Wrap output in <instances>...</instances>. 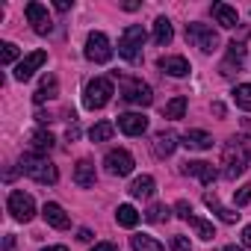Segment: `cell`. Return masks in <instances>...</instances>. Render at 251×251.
Here are the masks:
<instances>
[{
	"instance_id": "4",
	"label": "cell",
	"mask_w": 251,
	"mask_h": 251,
	"mask_svg": "<svg viewBox=\"0 0 251 251\" xmlns=\"http://www.w3.org/2000/svg\"><path fill=\"white\" fill-rule=\"evenodd\" d=\"M109 98H112V80H106V77H95V80L86 83V92H83V103H86V109H100V106L109 103Z\"/></svg>"
},
{
	"instance_id": "31",
	"label": "cell",
	"mask_w": 251,
	"mask_h": 251,
	"mask_svg": "<svg viewBox=\"0 0 251 251\" xmlns=\"http://www.w3.org/2000/svg\"><path fill=\"white\" fill-rule=\"evenodd\" d=\"M233 100H236V106H242V109L251 112V83H239L233 89Z\"/></svg>"
},
{
	"instance_id": "30",
	"label": "cell",
	"mask_w": 251,
	"mask_h": 251,
	"mask_svg": "<svg viewBox=\"0 0 251 251\" xmlns=\"http://www.w3.org/2000/svg\"><path fill=\"white\" fill-rule=\"evenodd\" d=\"M183 112H186V98H183V95L172 98V100L166 103V109H163L166 118H183Z\"/></svg>"
},
{
	"instance_id": "25",
	"label": "cell",
	"mask_w": 251,
	"mask_h": 251,
	"mask_svg": "<svg viewBox=\"0 0 251 251\" xmlns=\"http://www.w3.org/2000/svg\"><path fill=\"white\" fill-rule=\"evenodd\" d=\"M154 189H157V183H154V177L151 175H142V177H136L133 183H130V195L133 198H151L154 195Z\"/></svg>"
},
{
	"instance_id": "14",
	"label": "cell",
	"mask_w": 251,
	"mask_h": 251,
	"mask_svg": "<svg viewBox=\"0 0 251 251\" xmlns=\"http://www.w3.org/2000/svg\"><path fill=\"white\" fill-rule=\"evenodd\" d=\"M183 175H192V177H198L204 186H207V183H213V180L219 177L216 166H213V163H204V160H189V163H183Z\"/></svg>"
},
{
	"instance_id": "20",
	"label": "cell",
	"mask_w": 251,
	"mask_h": 251,
	"mask_svg": "<svg viewBox=\"0 0 251 251\" xmlns=\"http://www.w3.org/2000/svg\"><path fill=\"white\" fill-rule=\"evenodd\" d=\"M204 204H207V207L222 219V222H227V225H233V222L239 219V213H236V210H230V207H225V204H219V198H216L213 192H207V195H204Z\"/></svg>"
},
{
	"instance_id": "7",
	"label": "cell",
	"mask_w": 251,
	"mask_h": 251,
	"mask_svg": "<svg viewBox=\"0 0 251 251\" xmlns=\"http://www.w3.org/2000/svg\"><path fill=\"white\" fill-rule=\"evenodd\" d=\"M6 207H9L12 219H18V222H30V219L36 216V201H33V195H27V192H21V189L9 192Z\"/></svg>"
},
{
	"instance_id": "15",
	"label": "cell",
	"mask_w": 251,
	"mask_h": 251,
	"mask_svg": "<svg viewBox=\"0 0 251 251\" xmlns=\"http://www.w3.org/2000/svg\"><path fill=\"white\" fill-rule=\"evenodd\" d=\"M42 216H45V222H48L50 227H56V230H65V227L71 225L68 213H65L59 204H53V201H48V204L42 207Z\"/></svg>"
},
{
	"instance_id": "34",
	"label": "cell",
	"mask_w": 251,
	"mask_h": 251,
	"mask_svg": "<svg viewBox=\"0 0 251 251\" xmlns=\"http://www.w3.org/2000/svg\"><path fill=\"white\" fill-rule=\"evenodd\" d=\"M251 201V183H242L239 189H233V204L236 207H245Z\"/></svg>"
},
{
	"instance_id": "6",
	"label": "cell",
	"mask_w": 251,
	"mask_h": 251,
	"mask_svg": "<svg viewBox=\"0 0 251 251\" xmlns=\"http://www.w3.org/2000/svg\"><path fill=\"white\" fill-rule=\"evenodd\" d=\"M121 98L127 100V103H133V106H151L154 92H151V86L142 83V80L124 77V80H121Z\"/></svg>"
},
{
	"instance_id": "21",
	"label": "cell",
	"mask_w": 251,
	"mask_h": 251,
	"mask_svg": "<svg viewBox=\"0 0 251 251\" xmlns=\"http://www.w3.org/2000/svg\"><path fill=\"white\" fill-rule=\"evenodd\" d=\"M30 148H33V154L48 157V154L53 151V136H50L48 130H33V136H30Z\"/></svg>"
},
{
	"instance_id": "5",
	"label": "cell",
	"mask_w": 251,
	"mask_h": 251,
	"mask_svg": "<svg viewBox=\"0 0 251 251\" xmlns=\"http://www.w3.org/2000/svg\"><path fill=\"white\" fill-rule=\"evenodd\" d=\"M186 42H192L198 50H204V53H213L216 48H219V33L213 30V27H207V24H198V21H192V24H186Z\"/></svg>"
},
{
	"instance_id": "22",
	"label": "cell",
	"mask_w": 251,
	"mask_h": 251,
	"mask_svg": "<svg viewBox=\"0 0 251 251\" xmlns=\"http://www.w3.org/2000/svg\"><path fill=\"white\" fill-rule=\"evenodd\" d=\"M175 148H177V136H175L172 130L157 133V139H154V151H157V157H172Z\"/></svg>"
},
{
	"instance_id": "32",
	"label": "cell",
	"mask_w": 251,
	"mask_h": 251,
	"mask_svg": "<svg viewBox=\"0 0 251 251\" xmlns=\"http://www.w3.org/2000/svg\"><path fill=\"white\" fill-rule=\"evenodd\" d=\"M169 213H172V210H169L166 204H151V207L145 210V222H151V225H154V222H166Z\"/></svg>"
},
{
	"instance_id": "8",
	"label": "cell",
	"mask_w": 251,
	"mask_h": 251,
	"mask_svg": "<svg viewBox=\"0 0 251 251\" xmlns=\"http://www.w3.org/2000/svg\"><path fill=\"white\" fill-rule=\"evenodd\" d=\"M86 59L98 62V65H103V62L112 59V45H109V39L103 33H92L86 39Z\"/></svg>"
},
{
	"instance_id": "33",
	"label": "cell",
	"mask_w": 251,
	"mask_h": 251,
	"mask_svg": "<svg viewBox=\"0 0 251 251\" xmlns=\"http://www.w3.org/2000/svg\"><path fill=\"white\" fill-rule=\"evenodd\" d=\"M15 59H18V45L3 42V45H0V65H12Z\"/></svg>"
},
{
	"instance_id": "12",
	"label": "cell",
	"mask_w": 251,
	"mask_h": 251,
	"mask_svg": "<svg viewBox=\"0 0 251 251\" xmlns=\"http://www.w3.org/2000/svg\"><path fill=\"white\" fill-rule=\"evenodd\" d=\"M242 62H245V45L242 42H230L227 45V56L222 62V74L225 77H233L242 71Z\"/></svg>"
},
{
	"instance_id": "40",
	"label": "cell",
	"mask_w": 251,
	"mask_h": 251,
	"mask_svg": "<svg viewBox=\"0 0 251 251\" xmlns=\"http://www.w3.org/2000/svg\"><path fill=\"white\" fill-rule=\"evenodd\" d=\"M242 242H245V248H251V225L242 230Z\"/></svg>"
},
{
	"instance_id": "35",
	"label": "cell",
	"mask_w": 251,
	"mask_h": 251,
	"mask_svg": "<svg viewBox=\"0 0 251 251\" xmlns=\"http://www.w3.org/2000/svg\"><path fill=\"white\" fill-rule=\"evenodd\" d=\"M172 251H192V245H189V239L186 236H172Z\"/></svg>"
},
{
	"instance_id": "11",
	"label": "cell",
	"mask_w": 251,
	"mask_h": 251,
	"mask_svg": "<svg viewBox=\"0 0 251 251\" xmlns=\"http://www.w3.org/2000/svg\"><path fill=\"white\" fill-rule=\"evenodd\" d=\"M45 62H48V53H45V50H33V53H27V56L15 65V80H21V83H24V80H30V77H33Z\"/></svg>"
},
{
	"instance_id": "3",
	"label": "cell",
	"mask_w": 251,
	"mask_h": 251,
	"mask_svg": "<svg viewBox=\"0 0 251 251\" xmlns=\"http://www.w3.org/2000/svg\"><path fill=\"white\" fill-rule=\"evenodd\" d=\"M142 45H145V30L142 24H130L118 39V56H124L130 65L142 62Z\"/></svg>"
},
{
	"instance_id": "29",
	"label": "cell",
	"mask_w": 251,
	"mask_h": 251,
	"mask_svg": "<svg viewBox=\"0 0 251 251\" xmlns=\"http://www.w3.org/2000/svg\"><path fill=\"white\" fill-rule=\"evenodd\" d=\"M112 130H115L112 121H98L95 127L89 130V139H92V142H106V139L112 136Z\"/></svg>"
},
{
	"instance_id": "13",
	"label": "cell",
	"mask_w": 251,
	"mask_h": 251,
	"mask_svg": "<svg viewBox=\"0 0 251 251\" xmlns=\"http://www.w3.org/2000/svg\"><path fill=\"white\" fill-rule=\"evenodd\" d=\"M118 130L127 136H142L148 130V118L142 112H124V115H118Z\"/></svg>"
},
{
	"instance_id": "9",
	"label": "cell",
	"mask_w": 251,
	"mask_h": 251,
	"mask_svg": "<svg viewBox=\"0 0 251 251\" xmlns=\"http://www.w3.org/2000/svg\"><path fill=\"white\" fill-rule=\"evenodd\" d=\"M103 166H106V172L109 175H115V177H127L130 172H133V157H130V151H124V148H115V151H109L106 157H103Z\"/></svg>"
},
{
	"instance_id": "38",
	"label": "cell",
	"mask_w": 251,
	"mask_h": 251,
	"mask_svg": "<svg viewBox=\"0 0 251 251\" xmlns=\"http://www.w3.org/2000/svg\"><path fill=\"white\" fill-rule=\"evenodd\" d=\"M65 136H68V142H74V139L80 136V127H77V124H71V127H68V133H65Z\"/></svg>"
},
{
	"instance_id": "23",
	"label": "cell",
	"mask_w": 251,
	"mask_h": 251,
	"mask_svg": "<svg viewBox=\"0 0 251 251\" xmlns=\"http://www.w3.org/2000/svg\"><path fill=\"white\" fill-rule=\"evenodd\" d=\"M175 39V30H172V21L166 18V15H160L157 21H154V42L160 45V48H166L169 42Z\"/></svg>"
},
{
	"instance_id": "39",
	"label": "cell",
	"mask_w": 251,
	"mask_h": 251,
	"mask_svg": "<svg viewBox=\"0 0 251 251\" xmlns=\"http://www.w3.org/2000/svg\"><path fill=\"white\" fill-rule=\"evenodd\" d=\"M53 6H56V12H68V9H71V3H68V0H56Z\"/></svg>"
},
{
	"instance_id": "24",
	"label": "cell",
	"mask_w": 251,
	"mask_h": 251,
	"mask_svg": "<svg viewBox=\"0 0 251 251\" xmlns=\"http://www.w3.org/2000/svg\"><path fill=\"white\" fill-rule=\"evenodd\" d=\"M56 95H59V83H56L53 74H48V77L42 80V86L36 89L33 100H36V103H45V100H50V98H56Z\"/></svg>"
},
{
	"instance_id": "36",
	"label": "cell",
	"mask_w": 251,
	"mask_h": 251,
	"mask_svg": "<svg viewBox=\"0 0 251 251\" xmlns=\"http://www.w3.org/2000/svg\"><path fill=\"white\" fill-rule=\"evenodd\" d=\"M89 251H118V245H112V242H95Z\"/></svg>"
},
{
	"instance_id": "41",
	"label": "cell",
	"mask_w": 251,
	"mask_h": 251,
	"mask_svg": "<svg viewBox=\"0 0 251 251\" xmlns=\"http://www.w3.org/2000/svg\"><path fill=\"white\" fill-rule=\"evenodd\" d=\"M3 248H6V251H15V236H6V239H3Z\"/></svg>"
},
{
	"instance_id": "18",
	"label": "cell",
	"mask_w": 251,
	"mask_h": 251,
	"mask_svg": "<svg viewBox=\"0 0 251 251\" xmlns=\"http://www.w3.org/2000/svg\"><path fill=\"white\" fill-rule=\"evenodd\" d=\"M95 180H98L95 163H92V160H80V163L74 166V183L83 186V189H89V186H95Z\"/></svg>"
},
{
	"instance_id": "27",
	"label": "cell",
	"mask_w": 251,
	"mask_h": 251,
	"mask_svg": "<svg viewBox=\"0 0 251 251\" xmlns=\"http://www.w3.org/2000/svg\"><path fill=\"white\" fill-rule=\"evenodd\" d=\"M115 222H118L121 227H136V225H139V213H136L130 204H121V207L115 210Z\"/></svg>"
},
{
	"instance_id": "37",
	"label": "cell",
	"mask_w": 251,
	"mask_h": 251,
	"mask_svg": "<svg viewBox=\"0 0 251 251\" xmlns=\"http://www.w3.org/2000/svg\"><path fill=\"white\" fill-rule=\"evenodd\" d=\"M77 239H80V242H92V230H89V227H80V230H77Z\"/></svg>"
},
{
	"instance_id": "17",
	"label": "cell",
	"mask_w": 251,
	"mask_h": 251,
	"mask_svg": "<svg viewBox=\"0 0 251 251\" xmlns=\"http://www.w3.org/2000/svg\"><path fill=\"white\" fill-rule=\"evenodd\" d=\"M213 18H216V24H219V27H225V30H233V27L239 24L236 9H233V6H227V3H213Z\"/></svg>"
},
{
	"instance_id": "26",
	"label": "cell",
	"mask_w": 251,
	"mask_h": 251,
	"mask_svg": "<svg viewBox=\"0 0 251 251\" xmlns=\"http://www.w3.org/2000/svg\"><path fill=\"white\" fill-rule=\"evenodd\" d=\"M183 222H189V225L195 227V233H198L201 239H207V242L216 236V230H213V222H207V219H201V216H195V213H189Z\"/></svg>"
},
{
	"instance_id": "1",
	"label": "cell",
	"mask_w": 251,
	"mask_h": 251,
	"mask_svg": "<svg viewBox=\"0 0 251 251\" xmlns=\"http://www.w3.org/2000/svg\"><path fill=\"white\" fill-rule=\"evenodd\" d=\"M251 163V136H233L225 151H222V166H225V177L236 180Z\"/></svg>"
},
{
	"instance_id": "19",
	"label": "cell",
	"mask_w": 251,
	"mask_h": 251,
	"mask_svg": "<svg viewBox=\"0 0 251 251\" xmlns=\"http://www.w3.org/2000/svg\"><path fill=\"white\" fill-rule=\"evenodd\" d=\"M166 74H172V77H186L189 74V62L183 59V56H160V62H157Z\"/></svg>"
},
{
	"instance_id": "10",
	"label": "cell",
	"mask_w": 251,
	"mask_h": 251,
	"mask_svg": "<svg viewBox=\"0 0 251 251\" xmlns=\"http://www.w3.org/2000/svg\"><path fill=\"white\" fill-rule=\"evenodd\" d=\"M24 15H27V21L33 24V30H36L39 36H48V33L53 30V21H50V15H48V6L36 3V0L24 6Z\"/></svg>"
},
{
	"instance_id": "16",
	"label": "cell",
	"mask_w": 251,
	"mask_h": 251,
	"mask_svg": "<svg viewBox=\"0 0 251 251\" xmlns=\"http://www.w3.org/2000/svg\"><path fill=\"white\" fill-rule=\"evenodd\" d=\"M180 145L189 151H207V148H213V136L207 130H186Z\"/></svg>"
},
{
	"instance_id": "42",
	"label": "cell",
	"mask_w": 251,
	"mask_h": 251,
	"mask_svg": "<svg viewBox=\"0 0 251 251\" xmlns=\"http://www.w3.org/2000/svg\"><path fill=\"white\" fill-rule=\"evenodd\" d=\"M42 251H68L65 245H48V248H42Z\"/></svg>"
},
{
	"instance_id": "43",
	"label": "cell",
	"mask_w": 251,
	"mask_h": 251,
	"mask_svg": "<svg viewBox=\"0 0 251 251\" xmlns=\"http://www.w3.org/2000/svg\"><path fill=\"white\" fill-rule=\"evenodd\" d=\"M222 251H242V248H236V245H225Z\"/></svg>"
},
{
	"instance_id": "28",
	"label": "cell",
	"mask_w": 251,
	"mask_h": 251,
	"mask_svg": "<svg viewBox=\"0 0 251 251\" xmlns=\"http://www.w3.org/2000/svg\"><path fill=\"white\" fill-rule=\"evenodd\" d=\"M130 245H133V251H166L154 236H145V233H136V236H130Z\"/></svg>"
},
{
	"instance_id": "2",
	"label": "cell",
	"mask_w": 251,
	"mask_h": 251,
	"mask_svg": "<svg viewBox=\"0 0 251 251\" xmlns=\"http://www.w3.org/2000/svg\"><path fill=\"white\" fill-rule=\"evenodd\" d=\"M21 172H24L27 177H33L36 183H56V177H59L56 166H53L48 157H42V154H33V151L21 157Z\"/></svg>"
}]
</instances>
